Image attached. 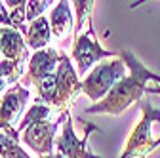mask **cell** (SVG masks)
<instances>
[{"label":"cell","mask_w":160,"mask_h":158,"mask_svg":"<svg viewBox=\"0 0 160 158\" xmlns=\"http://www.w3.org/2000/svg\"><path fill=\"white\" fill-rule=\"evenodd\" d=\"M118 57L126 63L130 72L126 74V78H122V80L107 93L105 99H101L99 103H93L86 111L88 114L118 116L130 105H133L135 101H141L143 93H147V82L149 80L160 84V74H156V72L149 71L145 65H141V61H139L130 50H120Z\"/></svg>","instance_id":"obj_1"},{"label":"cell","mask_w":160,"mask_h":158,"mask_svg":"<svg viewBox=\"0 0 160 158\" xmlns=\"http://www.w3.org/2000/svg\"><path fill=\"white\" fill-rule=\"evenodd\" d=\"M139 107H141L143 118L128 137V143L118 158H147L160 145V137L158 139L152 137V126L160 122V109L152 107L143 99L139 101Z\"/></svg>","instance_id":"obj_2"},{"label":"cell","mask_w":160,"mask_h":158,"mask_svg":"<svg viewBox=\"0 0 160 158\" xmlns=\"http://www.w3.org/2000/svg\"><path fill=\"white\" fill-rule=\"evenodd\" d=\"M126 71L128 67L120 57H112V61H101L82 80V91L92 101L99 103L122 78H126Z\"/></svg>","instance_id":"obj_3"},{"label":"cell","mask_w":160,"mask_h":158,"mask_svg":"<svg viewBox=\"0 0 160 158\" xmlns=\"http://www.w3.org/2000/svg\"><path fill=\"white\" fill-rule=\"evenodd\" d=\"M55 78H57V93L52 109H55L59 114H69L78 93L82 91V80H78V74L65 53H61V59L57 63Z\"/></svg>","instance_id":"obj_4"},{"label":"cell","mask_w":160,"mask_h":158,"mask_svg":"<svg viewBox=\"0 0 160 158\" xmlns=\"http://www.w3.org/2000/svg\"><path fill=\"white\" fill-rule=\"evenodd\" d=\"M120 52H111V50H103L99 46L95 32H93V25L92 19L88 21V27L82 34H78L76 42L72 46V57L78 65V72H88L90 67H93L97 61H101L105 57H118Z\"/></svg>","instance_id":"obj_5"},{"label":"cell","mask_w":160,"mask_h":158,"mask_svg":"<svg viewBox=\"0 0 160 158\" xmlns=\"http://www.w3.org/2000/svg\"><path fill=\"white\" fill-rule=\"evenodd\" d=\"M69 114H61L53 122H48V120H40V122H34L31 124L29 128H25L21 131V141L31 147L40 158L42 156H50L53 154V135L57 131V126L61 124L63 120H67Z\"/></svg>","instance_id":"obj_6"},{"label":"cell","mask_w":160,"mask_h":158,"mask_svg":"<svg viewBox=\"0 0 160 158\" xmlns=\"http://www.w3.org/2000/svg\"><path fill=\"white\" fill-rule=\"evenodd\" d=\"M86 126V133L82 139H78V137L74 135V130H72V120L71 116L65 120L63 124V133L59 135V139L55 141L57 145V152L65 156V158H97L93 156L92 152L86 151V143H88V137L92 131H97V128L93 124H84Z\"/></svg>","instance_id":"obj_7"},{"label":"cell","mask_w":160,"mask_h":158,"mask_svg":"<svg viewBox=\"0 0 160 158\" xmlns=\"http://www.w3.org/2000/svg\"><path fill=\"white\" fill-rule=\"evenodd\" d=\"M59 59H61V52H57L55 48H46V50L34 52L29 59L27 80L31 84L38 86L44 78H48L50 74H53L57 71Z\"/></svg>","instance_id":"obj_8"},{"label":"cell","mask_w":160,"mask_h":158,"mask_svg":"<svg viewBox=\"0 0 160 158\" xmlns=\"http://www.w3.org/2000/svg\"><path fill=\"white\" fill-rule=\"evenodd\" d=\"M29 95H31L29 90L23 88L21 84L12 86L2 95V99H0V122L8 124V126H13L19 120V116H21Z\"/></svg>","instance_id":"obj_9"},{"label":"cell","mask_w":160,"mask_h":158,"mask_svg":"<svg viewBox=\"0 0 160 158\" xmlns=\"http://www.w3.org/2000/svg\"><path fill=\"white\" fill-rule=\"evenodd\" d=\"M0 53L8 61L27 63L29 46L25 42V36L13 27H2L0 29Z\"/></svg>","instance_id":"obj_10"},{"label":"cell","mask_w":160,"mask_h":158,"mask_svg":"<svg viewBox=\"0 0 160 158\" xmlns=\"http://www.w3.org/2000/svg\"><path fill=\"white\" fill-rule=\"evenodd\" d=\"M50 27H52V36H55L57 40L61 42H67L69 34L74 32V27H72V15H71V8H69V2L61 0L53 10H52V15H50Z\"/></svg>","instance_id":"obj_11"},{"label":"cell","mask_w":160,"mask_h":158,"mask_svg":"<svg viewBox=\"0 0 160 158\" xmlns=\"http://www.w3.org/2000/svg\"><path fill=\"white\" fill-rule=\"evenodd\" d=\"M25 36V42L31 50L40 52V50H46V46L52 40V27H50V19H46L44 15L34 19L32 23H29Z\"/></svg>","instance_id":"obj_12"},{"label":"cell","mask_w":160,"mask_h":158,"mask_svg":"<svg viewBox=\"0 0 160 158\" xmlns=\"http://www.w3.org/2000/svg\"><path fill=\"white\" fill-rule=\"evenodd\" d=\"M17 130L0 122V156L2 158H31L19 145Z\"/></svg>","instance_id":"obj_13"},{"label":"cell","mask_w":160,"mask_h":158,"mask_svg":"<svg viewBox=\"0 0 160 158\" xmlns=\"http://www.w3.org/2000/svg\"><path fill=\"white\" fill-rule=\"evenodd\" d=\"M23 69H25V63L21 61H8V59H4L0 63V99L12 86L17 84V80L23 74Z\"/></svg>","instance_id":"obj_14"},{"label":"cell","mask_w":160,"mask_h":158,"mask_svg":"<svg viewBox=\"0 0 160 158\" xmlns=\"http://www.w3.org/2000/svg\"><path fill=\"white\" fill-rule=\"evenodd\" d=\"M12 12H10V21H12V27L17 29L21 34L27 32V0H8L6 2Z\"/></svg>","instance_id":"obj_15"},{"label":"cell","mask_w":160,"mask_h":158,"mask_svg":"<svg viewBox=\"0 0 160 158\" xmlns=\"http://www.w3.org/2000/svg\"><path fill=\"white\" fill-rule=\"evenodd\" d=\"M50 114H52V107H48V105H44V103H34V105L27 111V114H25V118L21 120V124L17 126V133H21L25 128H29V126L34 124V122L48 120Z\"/></svg>","instance_id":"obj_16"},{"label":"cell","mask_w":160,"mask_h":158,"mask_svg":"<svg viewBox=\"0 0 160 158\" xmlns=\"http://www.w3.org/2000/svg\"><path fill=\"white\" fill-rule=\"evenodd\" d=\"M95 2H88V0H78V2H74V10H76V25H74V36H78V32L82 31L84 23L90 21V15H92V10H93Z\"/></svg>","instance_id":"obj_17"},{"label":"cell","mask_w":160,"mask_h":158,"mask_svg":"<svg viewBox=\"0 0 160 158\" xmlns=\"http://www.w3.org/2000/svg\"><path fill=\"white\" fill-rule=\"evenodd\" d=\"M48 0H34V2H27V23H32L34 19L42 17V13L48 8Z\"/></svg>","instance_id":"obj_18"},{"label":"cell","mask_w":160,"mask_h":158,"mask_svg":"<svg viewBox=\"0 0 160 158\" xmlns=\"http://www.w3.org/2000/svg\"><path fill=\"white\" fill-rule=\"evenodd\" d=\"M0 25H4V27H12L10 13L6 12V6H4V2H0Z\"/></svg>","instance_id":"obj_19"},{"label":"cell","mask_w":160,"mask_h":158,"mask_svg":"<svg viewBox=\"0 0 160 158\" xmlns=\"http://www.w3.org/2000/svg\"><path fill=\"white\" fill-rule=\"evenodd\" d=\"M147 93H156V95H160V84H156V86H147Z\"/></svg>","instance_id":"obj_20"},{"label":"cell","mask_w":160,"mask_h":158,"mask_svg":"<svg viewBox=\"0 0 160 158\" xmlns=\"http://www.w3.org/2000/svg\"><path fill=\"white\" fill-rule=\"evenodd\" d=\"M42 158H65V156H61L59 152H55V154H50V156H42Z\"/></svg>","instance_id":"obj_21"},{"label":"cell","mask_w":160,"mask_h":158,"mask_svg":"<svg viewBox=\"0 0 160 158\" xmlns=\"http://www.w3.org/2000/svg\"><path fill=\"white\" fill-rule=\"evenodd\" d=\"M0 158H2V156H0Z\"/></svg>","instance_id":"obj_22"}]
</instances>
